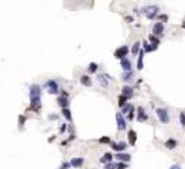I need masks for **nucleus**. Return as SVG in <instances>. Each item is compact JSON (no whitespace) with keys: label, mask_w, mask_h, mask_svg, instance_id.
Masks as SVG:
<instances>
[{"label":"nucleus","mask_w":185,"mask_h":169,"mask_svg":"<svg viewBox=\"0 0 185 169\" xmlns=\"http://www.w3.org/2000/svg\"><path fill=\"white\" fill-rule=\"evenodd\" d=\"M40 107H41V86L33 83L30 86V109L38 113Z\"/></svg>","instance_id":"nucleus-1"},{"label":"nucleus","mask_w":185,"mask_h":169,"mask_svg":"<svg viewBox=\"0 0 185 169\" xmlns=\"http://www.w3.org/2000/svg\"><path fill=\"white\" fill-rule=\"evenodd\" d=\"M158 11H160V7H158V6H156V4H150V6H144L140 13L144 14L146 18H148V20H154V18H157V16L160 14Z\"/></svg>","instance_id":"nucleus-2"},{"label":"nucleus","mask_w":185,"mask_h":169,"mask_svg":"<svg viewBox=\"0 0 185 169\" xmlns=\"http://www.w3.org/2000/svg\"><path fill=\"white\" fill-rule=\"evenodd\" d=\"M44 87L47 89V92H48L49 95H57V93H59V86H58V82L57 80H54V79H49V80H47L45 83H44Z\"/></svg>","instance_id":"nucleus-3"},{"label":"nucleus","mask_w":185,"mask_h":169,"mask_svg":"<svg viewBox=\"0 0 185 169\" xmlns=\"http://www.w3.org/2000/svg\"><path fill=\"white\" fill-rule=\"evenodd\" d=\"M156 114H157V119L160 120L161 124H168L170 123V114H168V112H167L165 109L158 107L156 110Z\"/></svg>","instance_id":"nucleus-4"},{"label":"nucleus","mask_w":185,"mask_h":169,"mask_svg":"<svg viewBox=\"0 0 185 169\" xmlns=\"http://www.w3.org/2000/svg\"><path fill=\"white\" fill-rule=\"evenodd\" d=\"M116 124H117V130L119 131H124L127 128V121L124 119V114L122 112L116 113Z\"/></svg>","instance_id":"nucleus-5"},{"label":"nucleus","mask_w":185,"mask_h":169,"mask_svg":"<svg viewBox=\"0 0 185 169\" xmlns=\"http://www.w3.org/2000/svg\"><path fill=\"white\" fill-rule=\"evenodd\" d=\"M165 33V25L164 23H161V21H157V23H154L153 24V34L154 35H157V37H163Z\"/></svg>","instance_id":"nucleus-6"},{"label":"nucleus","mask_w":185,"mask_h":169,"mask_svg":"<svg viewBox=\"0 0 185 169\" xmlns=\"http://www.w3.org/2000/svg\"><path fill=\"white\" fill-rule=\"evenodd\" d=\"M127 54H129V47L127 45H122V47H119V48L115 51V54L113 55H115L116 59H120V61H122L123 58L127 57Z\"/></svg>","instance_id":"nucleus-7"},{"label":"nucleus","mask_w":185,"mask_h":169,"mask_svg":"<svg viewBox=\"0 0 185 169\" xmlns=\"http://www.w3.org/2000/svg\"><path fill=\"white\" fill-rule=\"evenodd\" d=\"M136 119L139 123H146L148 120V114L146 113V110H144V107H137L136 109Z\"/></svg>","instance_id":"nucleus-8"},{"label":"nucleus","mask_w":185,"mask_h":169,"mask_svg":"<svg viewBox=\"0 0 185 169\" xmlns=\"http://www.w3.org/2000/svg\"><path fill=\"white\" fill-rule=\"evenodd\" d=\"M141 48L144 50V52H146V54H148V52H154V51L158 50V45L151 44L148 40H144V41L141 42Z\"/></svg>","instance_id":"nucleus-9"},{"label":"nucleus","mask_w":185,"mask_h":169,"mask_svg":"<svg viewBox=\"0 0 185 169\" xmlns=\"http://www.w3.org/2000/svg\"><path fill=\"white\" fill-rule=\"evenodd\" d=\"M98 83L102 87H109V83H110V76L109 75H106V73H100V75H98Z\"/></svg>","instance_id":"nucleus-10"},{"label":"nucleus","mask_w":185,"mask_h":169,"mask_svg":"<svg viewBox=\"0 0 185 169\" xmlns=\"http://www.w3.org/2000/svg\"><path fill=\"white\" fill-rule=\"evenodd\" d=\"M110 147L113 151L116 152H123L124 149L127 148V142H124V141H119V142H110Z\"/></svg>","instance_id":"nucleus-11"},{"label":"nucleus","mask_w":185,"mask_h":169,"mask_svg":"<svg viewBox=\"0 0 185 169\" xmlns=\"http://www.w3.org/2000/svg\"><path fill=\"white\" fill-rule=\"evenodd\" d=\"M115 158L119 162H130V159H132V155H130V154H124V152H116Z\"/></svg>","instance_id":"nucleus-12"},{"label":"nucleus","mask_w":185,"mask_h":169,"mask_svg":"<svg viewBox=\"0 0 185 169\" xmlns=\"http://www.w3.org/2000/svg\"><path fill=\"white\" fill-rule=\"evenodd\" d=\"M127 140H129V144L132 145V147H134V145H136V142H137V132L134 131V130H129Z\"/></svg>","instance_id":"nucleus-13"},{"label":"nucleus","mask_w":185,"mask_h":169,"mask_svg":"<svg viewBox=\"0 0 185 169\" xmlns=\"http://www.w3.org/2000/svg\"><path fill=\"white\" fill-rule=\"evenodd\" d=\"M144 54H146V52H144V50L141 48L139 55H137V69L139 70H141L144 68Z\"/></svg>","instance_id":"nucleus-14"},{"label":"nucleus","mask_w":185,"mask_h":169,"mask_svg":"<svg viewBox=\"0 0 185 169\" xmlns=\"http://www.w3.org/2000/svg\"><path fill=\"white\" fill-rule=\"evenodd\" d=\"M120 66H122V69L126 72V70H133V65H132V61L129 59V58H123L122 61H120Z\"/></svg>","instance_id":"nucleus-15"},{"label":"nucleus","mask_w":185,"mask_h":169,"mask_svg":"<svg viewBox=\"0 0 185 169\" xmlns=\"http://www.w3.org/2000/svg\"><path fill=\"white\" fill-rule=\"evenodd\" d=\"M79 82H81V85L85 87H91L92 86V79L89 75H82L81 78H79Z\"/></svg>","instance_id":"nucleus-16"},{"label":"nucleus","mask_w":185,"mask_h":169,"mask_svg":"<svg viewBox=\"0 0 185 169\" xmlns=\"http://www.w3.org/2000/svg\"><path fill=\"white\" fill-rule=\"evenodd\" d=\"M122 95L127 96L129 99H132L133 96H134V89H133L132 86H129V85H126V86L122 87Z\"/></svg>","instance_id":"nucleus-17"},{"label":"nucleus","mask_w":185,"mask_h":169,"mask_svg":"<svg viewBox=\"0 0 185 169\" xmlns=\"http://www.w3.org/2000/svg\"><path fill=\"white\" fill-rule=\"evenodd\" d=\"M57 103H58V106H61V109L69 107V100H68V97H65V96H58Z\"/></svg>","instance_id":"nucleus-18"},{"label":"nucleus","mask_w":185,"mask_h":169,"mask_svg":"<svg viewBox=\"0 0 185 169\" xmlns=\"http://www.w3.org/2000/svg\"><path fill=\"white\" fill-rule=\"evenodd\" d=\"M177 145H178V142H177L175 138H168V140L164 142V147L167 149H175L177 148Z\"/></svg>","instance_id":"nucleus-19"},{"label":"nucleus","mask_w":185,"mask_h":169,"mask_svg":"<svg viewBox=\"0 0 185 169\" xmlns=\"http://www.w3.org/2000/svg\"><path fill=\"white\" fill-rule=\"evenodd\" d=\"M133 76H134V72L133 70H123V75H122V80L123 82H132L133 80Z\"/></svg>","instance_id":"nucleus-20"},{"label":"nucleus","mask_w":185,"mask_h":169,"mask_svg":"<svg viewBox=\"0 0 185 169\" xmlns=\"http://www.w3.org/2000/svg\"><path fill=\"white\" fill-rule=\"evenodd\" d=\"M140 50H141V42H140V41H136L134 44H133V47H132V50H130V52H132L133 57H137V55H139V52H140Z\"/></svg>","instance_id":"nucleus-21"},{"label":"nucleus","mask_w":185,"mask_h":169,"mask_svg":"<svg viewBox=\"0 0 185 169\" xmlns=\"http://www.w3.org/2000/svg\"><path fill=\"white\" fill-rule=\"evenodd\" d=\"M129 100H130V99H129L127 96L120 95L119 97H117V106H119V107L122 109V107H123V106H126V104L129 103Z\"/></svg>","instance_id":"nucleus-22"},{"label":"nucleus","mask_w":185,"mask_h":169,"mask_svg":"<svg viewBox=\"0 0 185 169\" xmlns=\"http://www.w3.org/2000/svg\"><path fill=\"white\" fill-rule=\"evenodd\" d=\"M83 158H72L71 159V165H72V168H81V166L83 165Z\"/></svg>","instance_id":"nucleus-23"},{"label":"nucleus","mask_w":185,"mask_h":169,"mask_svg":"<svg viewBox=\"0 0 185 169\" xmlns=\"http://www.w3.org/2000/svg\"><path fill=\"white\" fill-rule=\"evenodd\" d=\"M113 158H115V157L112 155V152H106L102 158H100V162H102V164H107V162H112V161H113Z\"/></svg>","instance_id":"nucleus-24"},{"label":"nucleus","mask_w":185,"mask_h":169,"mask_svg":"<svg viewBox=\"0 0 185 169\" xmlns=\"http://www.w3.org/2000/svg\"><path fill=\"white\" fill-rule=\"evenodd\" d=\"M62 115L65 117V120L66 121H72V114H71V110H69V107H65V109H62Z\"/></svg>","instance_id":"nucleus-25"},{"label":"nucleus","mask_w":185,"mask_h":169,"mask_svg":"<svg viewBox=\"0 0 185 169\" xmlns=\"http://www.w3.org/2000/svg\"><path fill=\"white\" fill-rule=\"evenodd\" d=\"M148 41L151 42V44H156V45H160L161 44L160 37H157V35H154V34H150V35H148Z\"/></svg>","instance_id":"nucleus-26"},{"label":"nucleus","mask_w":185,"mask_h":169,"mask_svg":"<svg viewBox=\"0 0 185 169\" xmlns=\"http://www.w3.org/2000/svg\"><path fill=\"white\" fill-rule=\"evenodd\" d=\"M98 68H99V65L96 62H91V63L88 65V72H89V73H95V72L98 70Z\"/></svg>","instance_id":"nucleus-27"},{"label":"nucleus","mask_w":185,"mask_h":169,"mask_svg":"<svg viewBox=\"0 0 185 169\" xmlns=\"http://www.w3.org/2000/svg\"><path fill=\"white\" fill-rule=\"evenodd\" d=\"M133 107H134L133 104L127 103L126 106H123V107H122V113H123V114H129V113L132 112V109H133Z\"/></svg>","instance_id":"nucleus-28"},{"label":"nucleus","mask_w":185,"mask_h":169,"mask_svg":"<svg viewBox=\"0 0 185 169\" xmlns=\"http://www.w3.org/2000/svg\"><path fill=\"white\" fill-rule=\"evenodd\" d=\"M157 18H158V21H161V23H168V16L167 14H164V13H160L158 16H157Z\"/></svg>","instance_id":"nucleus-29"},{"label":"nucleus","mask_w":185,"mask_h":169,"mask_svg":"<svg viewBox=\"0 0 185 169\" xmlns=\"http://www.w3.org/2000/svg\"><path fill=\"white\" fill-rule=\"evenodd\" d=\"M25 120H27V117H25L24 114H20V115H18V128H23V127H24Z\"/></svg>","instance_id":"nucleus-30"},{"label":"nucleus","mask_w":185,"mask_h":169,"mask_svg":"<svg viewBox=\"0 0 185 169\" xmlns=\"http://www.w3.org/2000/svg\"><path fill=\"white\" fill-rule=\"evenodd\" d=\"M110 142H112L110 137H107V135L102 137V138H99V144H110Z\"/></svg>","instance_id":"nucleus-31"},{"label":"nucleus","mask_w":185,"mask_h":169,"mask_svg":"<svg viewBox=\"0 0 185 169\" xmlns=\"http://www.w3.org/2000/svg\"><path fill=\"white\" fill-rule=\"evenodd\" d=\"M105 169H117V164H115V162H107V164H105Z\"/></svg>","instance_id":"nucleus-32"},{"label":"nucleus","mask_w":185,"mask_h":169,"mask_svg":"<svg viewBox=\"0 0 185 169\" xmlns=\"http://www.w3.org/2000/svg\"><path fill=\"white\" fill-rule=\"evenodd\" d=\"M180 123H181V125L185 128V112L180 113Z\"/></svg>","instance_id":"nucleus-33"},{"label":"nucleus","mask_w":185,"mask_h":169,"mask_svg":"<svg viewBox=\"0 0 185 169\" xmlns=\"http://www.w3.org/2000/svg\"><path fill=\"white\" fill-rule=\"evenodd\" d=\"M71 162H62V165L59 166V169H69L71 168Z\"/></svg>","instance_id":"nucleus-34"},{"label":"nucleus","mask_w":185,"mask_h":169,"mask_svg":"<svg viewBox=\"0 0 185 169\" xmlns=\"http://www.w3.org/2000/svg\"><path fill=\"white\" fill-rule=\"evenodd\" d=\"M129 120H130V121H132V120L133 119H134V115H136V109H134V107H133L132 109V112H130V113H129Z\"/></svg>","instance_id":"nucleus-35"},{"label":"nucleus","mask_w":185,"mask_h":169,"mask_svg":"<svg viewBox=\"0 0 185 169\" xmlns=\"http://www.w3.org/2000/svg\"><path fill=\"white\" fill-rule=\"evenodd\" d=\"M127 168V162H117V169H126Z\"/></svg>","instance_id":"nucleus-36"},{"label":"nucleus","mask_w":185,"mask_h":169,"mask_svg":"<svg viewBox=\"0 0 185 169\" xmlns=\"http://www.w3.org/2000/svg\"><path fill=\"white\" fill-rule=\"evenodd\" d=\"M65 130H66V124H62L61 128H59V132L62 134V132H65Z\"/></svg>","instance_id":"nucleus-37"},{"label":"nucleus","mask_w":185,"mask_h":169,"mask_svg":"<svg viewBox=\"0 0 185 169\" xmlns=\"http://www.w3.org/2000/svg\"><path fill=\"white\" fill-rule=\"evenodd\" d=\"M124 20L127 21V23H132V21H133V17L132 16H126V17H124Z\"/></svg>","instance_id":"nucleus-38"},{"label":"nucleus","mask_w":185,"mask_h":169,"mask_svg":"<svg viewBox=\"0 0 185 169\" xmlns=\"http://www.w3.org/2000/svg\"><path fill=\"white\" fill-rule=\"evenodd\" d=\"M48 119H49V120H57V119H58V115H54V114H49V115H48Z\"/></svg>","instance_id":"nucleus-39"},{"label":"nucleus","mask_w":185,"mask_h":169,"mask_svg":"<svg viewBox=\"0 0 185 169\" xmlns=\"http://www.w3.org/2000/svg\"><path fill=\"white\" fill-rule=\"evenodd\" d=\"M61 96H65V97H69V95H68V92H65V90H61Z\"/></svg>","instance_id":"nucleus-40"},{"label":"nucleus","mask_w":185,"mask_h":169,"mask_svg":"<svg viewBox=\"0 0 185 169\" xmlns=\"http://www.w3.org/2000/svg\"><path fill=\"white\" fill-rule=\"evenodd\" d=\"M170 169H181V166H180V165H173Z\"/></svg>","instance_id":"nucleus-41"},{"label":"nucleus","mask_w":185,"mask_h":169,"mask_svg":"<svg viewBox=\"0 0 185 169\" xmlns=\"http://www.w3.org/2000/svg\"><path fill=\"white\" fill-rule=\"evenodd\" d=\"M55 137H57V135H54V137H51V138H49V140H48V142H52V141H54V140H55Z\"/></svg>","instance_id":"nucleus-42"},{"label":"nucleus","mask_w":185,"mask_h":169,"mask_svg":"<svg viewBox=\"0 0 185 169\" xmlns=\"http://www.w3.org/2000/svg\"><path fill=\"white\" fill-rule=\"evenodd\" d=\"M181 27H182V28L185 30V21H184V23H182V24H181Z\"/></svg>","instance_id":"nucleus-43"}]
</instances>
